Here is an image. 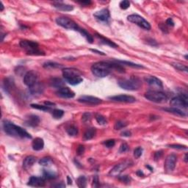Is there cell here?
<instances>
[{
    "mask_svg": "<svg viewBox=\"0 0 188 188\" xmlns=\"http://www.w3.org/2000/svg\"><path fill=\"white\" fill-rule=\"evenodd\" d=\"M162 155H163V152H162V151H159V152H156L154 154L155 160H157V159H160V157L162 156Z\"/></svg>",
    "mask_w": 188,
    "mask_h": 188,
    "instance_id": "obj_51",
    "label": "cell"
},
{
    "mask_svg": "<svg viewBox=\"0 0 188 188\" xmlns=\"http://www.w3.org/2000/svg\"><path fill=\"white\" fill-rule=\"evenodd\" d=\"M77 185L80 188H84L86 187L87 185V179L85 178V176H80L78 178H77Z\"/></svg>",
    "mask_w": 188,
    "mask_h": 188,
    "instance_id": "obj_33",
    "label": "cell"
},
{
    "mask_svg": "<svg viewBox=\"0 0 188 188\" xmlns=\"http://www.w3.org/2000/svg\"><path fill=\"white\" fill-rule=\"evenodd\" d=\"M38 73L34 71H30L24 75V82L27 86L30 88L38 82Z\"/></svg>",
    "mask_w": 188,
    "mask_h": 188,
    "instance_id": "obj_11",
    "label": "cell"
},
{
    "mask_svg": "<svg viewBox=\"0 0 188 188\" xmlns=\"http://www.w3.org/2000/svg\"><path fill=\"white\" fill-rule=\"evenodd\" d=\"M66 132L70 136H75L78 134V129L77 127L73 126H71L66 129Z\"/></svg>",
    "mask_w": 188,
    "mask_h": 188,
    "instance_id": "obj_38",
    "label": "cell"
},
{
    "mask_svg": "<svg viewBox=\"0 0 188 188\" xmlns=\"http://www.w3.org/2000/svg\"><path fill=\"white\" fill-rule=\"evenodd\" d=\"M172 66L175 68L176 70L180 71H185L186 73L188 71L187 66L182 63H179V62H174V63H172Z\"/></svg>",
    "mask_w": 188,
    "mask_h": 188,
    "instance_id": "obj_31",
    "label": "cell"
},
{
    "mask_svg": "<svg viewBox=\"0 0 188 188\" xmlns=\"http://www.w3.org/2000/svg\"><path fill=\"white\" fill-rule=\"evenodd\" d=\"M109 99L113 101L118 102H124V103H133L136 102V99L132 96L127 95H117V96H110Z\"/></svg>",
    "mask_w": 188,
    "mask_h": 188,
    "instance_id": "obj_17",
    "label": "cell"
},
{
    "mask_svg": "<svg viewBox=\"0 0 188 188\" xmlns=\"http://www.w3.org/2000/svg\"><path fill=\"white\" fill-rule=\"evenodd\" d=\"M128 150H129V146L126 143H123L122 145H121L119 149V152L120 153H124V152H127Z\"/></svg>",
    "mask_w": 188,
    "mask_h": 188,
    "instance_id": "obj_45",
    "label": "cell"
},
{
    "mask_svg": "<svg viewBox=\"0 0 188 188\" xmlns=\"http://www.w3.org/2000/svg\"><path fill=\"white\" fill-rule=\"evenodd\" d=\"M170 104L174 107H182L187 109L188 107V98L186 93H182L175 96L171 100Z\"/></svg>",
    "mask_w": 188,
    "mask_h": 188,
    "instance_id": "obj_9",
    "label": "cell"
},
{
    "mask_svg": "<svg viewBox=\"0 0 188 188\" xmlns=\"http://www.w3.org/2000/svg\"><path fill=\"white\" fill-rule=\"evenodd\" d=\"M165 24L167 26H168V27H174V21H173V19H171V18H169V19H167V21H166Z\"/></svg>",
    "mask_w": 188,
    "mask_h": 188,
    "instance_id": "obj_50",
    "label": "cell"
},
{
    "mask_svg": "<svg viewBox=\"0 0 188 188\" xmlns=\"http://www.w3.org/2000/svg\"><path fill=\"white\" fill-rule=\"evenodd\" d=\"M185 163H187V154L185 155Z\"/></svg>",
    "mask_w": 188,
    "mask_h": 188,
    "instance_id": "obj_60",
    "label": "cell"
},
{
    "mask_svg": "<svg viewBox=\"0 0 188 188\" xmlns=\"http://www.w3.org/2000/svg\"><path fill=\"white\" fill-rule=\"evenodd\" d=\"M100 186L99 185V177L97 176H95L93 178V187H99Z\"/></svg>",
    "mask_w": 188,
    "mask_h": 188,
    "instance_id": "obj_46",
    "label": "cell"
},
{
    "mask_svg": "<svg viewBox=\"0 0 188 188\" xmlns=\"http://www.w3.org/2000/svg\"><path fill=\"white\" fill-rule=\"evenodd\" d=\"M169 147L172 148H176V149H187V147L185 145H178V144H172V145H169Z\"/></svg>",
    "mask_w": 188,
    "mask_h": 188,
    "instance_id": "obj_47",
    "label": "cell"
},
{
    "mask_svg": "<svg viewBox=\"0 0 188 188\" xmlns=\"http://www.w3.org/2000/svg\"><path fill=\"white\" fill-rule=\"evenodd\" d=\"M96 120L97 121V123L100 125H105L107 123L106 118L103 115H100V114H97L96 115Z\"/></svg>",
    "mask_w": 188,
    "mask_h": 188,
    "instance_id": "obj_39",
    "label": "cell"
},
{
    "mask_svg": "<svg viewBox=\"0 0 188 188\" xmlns=\"http://www.w3.org/2000/svg\"><path fill=\"white\" fill-rule=\"evenodd\" d=\"M64 115V111L59 109H55L52 111V116L56 119H60L62 118Z\"/></svg>",
    "mask_w": 188,
    "mask_h": 188,
    "instance_id": "obj_36",
    "label": "cell"
},
{
    "mask_svg": "<svg viewBox=\"0 0 188 188\" xmlns=\"http://www.w3.org/2000/svg\"><path fill=\"white\" fill-rule=\"evenodd\" d=\"M127 19L129 21L137 24V26H139V27L143 28V29L146 30H149L151 29V25H150L149 23H148L144 18H143L142 16H139V15H129L127 17Z\"/></svg>",
    "mask_w": 188,
    "mask_h": 188,
    "instance_id": "obj_8",
    "label": "cell"
},
{
    "mask_svg": "<svg viewBox=\"0 0 188 188\" xmlns=\"http://www.w3.org/2000/svg\"><path fill=\"white\" fill-rule=\"evenodd\" d=\"M20 46L27 51V54L30 55L40 56L44 55V52L39 49L38 43L31 40H22L20 41Z\"/></svg>",
    "mask_w": 188,
    "mask_h": 188,
    "instance_id": "obj_4",
    "label": "cell"
},
{
    "mask_svg": "<svg viewBox=\"0 0 188 188\" xmlns=\"http://www.w3.org/2000/svg\"><path fill=\"white\" fill-rule=\"evenodd\" d=\"M120 8L122 9V10H126L130 6V2L128 0H124L122 2H120Z\"/></svg>",
    "mask_w": 188,
    "mask_h": 188,
    "instance_id": "obj_41",
    "label": "cell"
},
{
    "mask_svg": "<svg viewBox=\"0 0 188 188\" xmlns=\"http://www.w3.org/2000/svg\"><path fill=\"white\" fill-rule=\"evenodd\" d=\"M44 104L45 105L48 106V107H50L55 106V104H54V103H52V102H45Z\"/></svg>",
    "mask_w": 188,
    "mask_h": 188,
    "instance_id": "obj_53",
    "label": "cell"
},
{
    "mask_svg": "<svg viewBox=\"0 0 188 188\" xmlns=\"http://www.w3.org/2000/svg\"><path fill=\"white\" fill-rule=\"evenodd\" d=\"M163 110L168 112V113L174 114V115H178V116H186V113H185V112L182 111V110H180L179 108H177V107H167V108H163Z\"/></svg>",
    "mask_w": 188,
    "mask_h": 188,
    "instance_id": "obj_25",
    "label": "cell"
},
{
    "mask_svg": "<svg viewBox=\"0 0 188 188\" xmlns=\"http://www.w3.org/2000/svg\"><path fill=\"white\" fill-rule=\"evenodd\" d=\"M53 187H65V185H64V184H57V185H52Z\"/></svg>",
    "mask_w": 188,
    "mask_h": 188,
    "instance_id": "obj_55",
    "label": "cell"
},
{
    "mask_svg": "<svg viewBox=\"0 0 188 188\" xmlns=\"http://www.w3.org/2000/svg\"><path fill=\"white\" fill-rule=\"evenodd\" d=\"M143 154V148L141 147H137L134 151V156L136 159H138L139 157L141 156Z\"/></svg>",
    "mask_w": 188,
    "mask_h": 188,
    "instance_id": "obj_43",
    "label": "cell"
},
{
    "mask_svg": "<svg viewBox=\"0 0 188 188\" xmlns=\"http://www.w3.org/2000/svg\"><path fill=\"white\" fill-rule=\"evenodd\" d=\"M130 162L129 161H124L123 163H121L119 164L116 165L113 168H112L111 171L109 173V175L110 176H119L120 174L123 172L124 170H126L128 167L130 165Z\"/></svg>",
    "mask_w": 188,
    "mask_h": 188,
    "instance_id": "obj_10",
    "label": "cell"
},
{
    "mask_svg": "<svg viewBox=\"0 0 188 188\" xmlns=\"http://www.w3.org/2000/svg\"><path fill=\"white\" fill-rule=\"evenodd\" d=\"M94 17L96 18V19H98L99 21H102V22H109L110 19V11L108 10V9L104 8L102 10H99V11L96 12L93 14Z\"/></svg>",
    "mask_w": 188,
    "mask_h": 188,
    "instance_id": "obj_13",
    "label": "cell"
},
{
    "mask_svg": "<svg viewBox=\"0 0 188 188\" xmlns=\"http://www.w3.org/2000/svg\"><path fill=\"white\" fill-rule=\"evenodd\" d=\"M91 51H93V52H96L97 54H102V55H105V54H104V53L102 52V51H98V50H96V49H91Z\"/></svg>",
    "mask_w": 188,
    "mask_h": 188,
    "instance_id": "obj_56",
    "label": "cell"
},
{
    "mask_svg": "<svg viewBox=\"0 0 188 188\" xmlns=\"http://www.w3.org/2000/svg\"><path fill=\"white\" fill-rule=\"evenodd\" d=\"M115 142L114 140H108L104 142V145L107 148H113L115 145Z\"/></svg>",
    "mask_w": 188,
    "mask_h": 188,
    "instance_id": "obj_44",
    "label": "cell"
},
{
    "mask_svg": "<svg viewBox=\"0 0 188 188\" xmlns=\"http://www.w3.org/2000/svg\"><path fill=\"white\" fill-rule=\"evenodd\" d=\"M112 70V63L108 62H98L91 66V71L93 74L99 78L107 77Z\"/></svg>",
    "mask_w": 188,
    "mask_h": 188,
    "instance_id": "obj_3",
    "label": "cell"
},
{
    "mask_svg": "<svg viewBox=\"0 0 188 188\" xmlns=\"http://www.w3.org/2000/svg\"><path fill=\"white\" fill-rule=\"evenodd\" d=\"M119 179L121 181H122L123 182H126V183H128V182H130V178H129L128 176H123L119 177Z\"/></svg>",
    "mask_w": 188,
    "mask_h": 188,
    "instance_id": "obj_49",
    "label": "cell"
},
{
    "mask_svg": "<svg viewBox=\"0 0 188 188\" xmlns=\"http://www.w3.org/2000/svg\"><path fill=\"white\" fill-rule=\"evenodd\" d=\"M96 134V129L95 128H90L87 129V131L84 134V139L86 140H91L95 137Z\"/></svg>",
    "mask_w": 188,
    "mask_h": 188,
    "instance_id": "obj_27",
    "label": "cell"
},
{
    "mask_svg": "<svg viewBox=\"0 0 188 188\" xmlns=\"http://www.w3.org/2000/svg\"><path fill=\"white\" fill-rule=\"evenodd\" d=\"M43 67L46 69H57V68H61L62 65L54 62H47L43 64Z\"/></svg>",
    "mask_w": 188,
    "mask_h": 188,
    "instance_id": "obj_35",
    "label": "cell"
},
{
    "mask_svg": "<svg viewBox=\"0 0 188 188\" xmlns=\"http://www.w3.org/2000/svg\"><path fill=\"white\" fill-rule=\"evenodd\" d=\"M40 118L35 115H30L24 121V125L30 127H36L40 124Z\"/></svg>",
    "mask_w": 188,
    "mask_h": 188,
    "instance_id": "obj_19",
    "label": "cell"
},
{
    "mask_svg": "<svg viewBox=\"0 0 188 188\" xmlns=\"http://www.w3.org/2000/svg\"><path fill=\"white\" fill-rule=\"evenodd\" d=\"M77 154H78V155L83 154H84V147L83 146V145H79V147L77 148Z\"/></svg>",
    "mask_w": 188,
    "mask_h": 188,
    "instance_id": "obj_48",
    "label": "cell"
},
{
    "mask_svg": "<svg viewBox=\"0 0 188 188\" xmlns=\"http://www.w3.org/2000/svg\"><path fill=\"white\" fill-rule=\"evenodd\" d=\"M3 128L6 134H9L10 136L27 139H30L32 137L30 134L26 132L24 129L19 126H16V124L9 121H4Z\"/></svg>",
    "mask_w": 188,
    "mask_h": 188,
    "instance_id": "obj_1",
    "label": "cell"
},
{
    "mask_svg": "<svg viewBox=\"0 0 188 188\" xmlns=\"http://www.w3.org/2000/svg\"><path fill=\"white\" fill-rule=\"evenodd\" d=\"M145 98L151 102L163 103L167 100V96L165 93L159 91H148L145 93Z\"/></svg>",
    "mask_w": 188,
    "mask_h": 188,
    "instance_id": "obj_6",
    "label": "cell"
},
{
    "mask_svg": "<svg viewBox=\"0 0 188 188\" xmlns=\"http://www.w3.org/2000/svg\"><path fill=\"white\" fill-rule=\"evenodd\" d=\"M115 62H117V63H120L121 65V64H124V65H129V66H131V67L132 68H136V69H143V68H144L143 65H139V64H136V63H134V62H129V61H125V60H115Z\"/></svg>",
    "mask_w": 188,
    "mask_h": 188,
    "instance_id": "obj_28",
    "label": "cell"
},
{
    "mask_svg": "<svg viewBox=\"0 0 188 188\" xmlns=\"http://www.w3.org/2000/svg\"><path fill=\"white\" fill-rule=\"evenodd\" d=\"M96 37H97L100 40L101 43H103V44H105L109 46H111V47H113V48H116V47H118V45H117L116 43H115L114 42L112 41V40H109V39L107 38H104V37L102 36V35L96 34Z\"/></svg>",
    "mask_w": 188,
    "mask_h": 188,
    "instance_id": "obj_24",
    "label": "cell"
},
{
    "mask_svg": "<svg viewBox=\"0 0 188 188\" xmlns=\"http://www.w3.org/2000/svg\"><path fill=\"white\" fill-rule=\"evenodd\" d=\"M52 163V159L50 157L42 158L39 160V164L41 166H49Z\"/></svg>",
    "mask_w": 188,
    "mask_h": 188,
    "instance_id": "obj_37",
    "label": "cell"
},
{
    "mask_svg": "<svg viewBox=\"0 0 188 188\" xmlns=\"http://www.w3.org/2000/svg\"><path fill=\"white\" fill-rule=\"evenodd\" d=\"M53 5L58 10H62V11H71L73 10V8L72 5H67L62 2H53Z\"/></svg>",
    "mask_w": 188,
    "mask_h": 188,
    "instance_id": "obj_21",
    "label": "cell"
},
{
    "mask_svg": "<svg viewBox=\"0 0 188 188\" xmlns=\"http://www.w3.org/2000/svg\"><path fill=\"white\" fill-rule=\"evenodd\" d=\"M32 146L33 150H35V151H40L44 147V141L42 138L37 137L32 141Z\"/></svg>",
    "mask_w": 188,
    "mask_h": 188,
    "instance_id": "obj_22",
    "label": "cell"
},
{
    "mask_svg": "<svg viewBox=\"0 0 188 188\" xmlns=\"http://www.w3.org/2000/svg\"><path fill=\"white\" fill-rule=\"evenodd\" d=\"M177 161V157L175 154H170L167 156L165 163V168L167 171H173L176 167V163Z\"/></svg>",
    "mask_w": 188,
    "mask_h": 188,
    "instance_id": "obj_14",
    "label": "cell"
},
{
    "mask_svg": "<svg viewBox=\"0 0 188 188\" xmlns=\"http://www.w3.org/2000/svg\"><path fill=\"white\" fill-rule=\"evenodd\" d=\"M119 87L126 91H137L142 86V82L137 77H131L126 80H121L118 82Z\"/></svg>",
    "mask_w": 188,
    "mask_h": 188,
    "instance_id": "obj_5",
    "label": "cell"
},
{
    "mask_svg": "<svg viewBox=\"0 0 188 188\" xmlns=\"http://www.w3.org/2000/svg\"><path fill=\"white\" fill-rule=\"evenodd\" d=\"M82 121L84 123H89L91 120V114L89 113H84L82 115Z\"/></svg>",
    "mask_w": 188,
    "mask_h": 188,
    "instance_id": "obj_42",
    "label": "cell"
},
{
    "mask_svg": "<svg viewBox=\"0 0 188 188\" xmlns=\"http://www.w3.org/2000/svg\"><path fill=\"white\" fill-rule=\"evenodd\" d=\"M13 84V81L10 78H7L5 79V81H4V88H5V91L7 92H9L10 89H11L12 86Z\"/></svg>",
    "mask_w": 188,
    "mask_h": 188,
    "instance_id": "obj_32",
    "label": "cell"
},
{
    "mask_svg": "<svg viewBox=\"0 0 188 188\" xmlns=\"http://www.w3.org/2000/svg\"><path fill=\"white\" fill-rule=\"evenodd\" d=\"M56 22L60 27L65 29L71 30L78 31L80 27L73 20L67 17H58L56 19Z\"/></svg>",
    "mask_w": 188,
    "mask_h": 188,
    "instance_id": "obj_7",
    "label": "cell"
},
{
    "mask_svg": "<svg viewBox=\"0 0 188 188\" xmlns=\"http://www.w3.org/2000/svg\"><path fill=\"white\" fill-rule=\"evenodd\" d=\"M78 32H80V33H81V35H82L83 37H84L85 38H86V40H88V42H89L90 43H92L93 41V38L92 35H91V34L88 33V32H87L84 29H82V28H80L78 30Z\"/></svg>",
    "mask_w": 188,
    "mask_h": 188,
    "instance_id": "obj_30",
    "label": "cell"
},
{
    "mask_svg": "<svg viewBox=\"0 0 188 188\" xmlns=\"http://www.w3.org/2000/svg\"><path fill=\"white\" fill-rule=\"evenodd\" d=\"M67 181H68V184H69V185H71L72 180H71V178L69 176H67Z\"/></svg>",
    "mask_w": 188,
    "mask_h": 188,
    "instance_id": "obj_57",
    "label": "cell"
},
{
    "mask_svg": "<svg viewBox=\"0 0 188 188\" xmlns=\"http://www.w3.org/2000/svg\"><path fill=\"white\" fill-rule=\"evenodd\" d=\"M145 80L151 88L155 89L154 91H158L163 88V82L157 77H154V76H148L145 77Z\"/></svg>",
    "mask_w": 188,
    "mask_h": 188,
    "instance_id": "obj_12",
    "label": "cell"
},
{
    "mask_svg": "<svg viewBox=\"0 0 188 188\" xmlns=\"http://www.w3.org/2000/svg\"><path fill=\"white\" fill-rule=\"evenodd\" d=\"M44 91V86L42 83L37 82L35 84H34L32 86L30 87V92L32 95H40L43 93Z\"/></svg>",
    "mask_w": 188,
    "mask_h": 188,
    "instance_id": "obj_20",
    "label": "cell"
},
{
    "mask_svg": "<svg viewBox=\"0 0 188 188\" xmlns=\"http://www.w3.org/2000/svg\"><path fill=\"white\" fill-rule=\"evenodd\" d=\"M28 185L35 187H41L45 185V178L43 177L31 176L28 182Z\"/></svg>",
    "mask_w": 188,
    "mask_h": 188,
    "instance_id": "obj_18",
    "label": "cell"
},
{
    "mask_svg": "<svg viewBox=\"0 0 188 188\" xmlns=\"http://www.w3.org/2000/svg\"><path fill=\"white\" fill-rule=\"evenodd\" d=\"M56 94L58 96L63 99H72L75 96L74 92L67 87H62L58 89L56 92Z\"/></svg>",
    "mask_w": 188,
    "mask_h": 188,
    "instance_id": "obj_15",
    "label": "cell"
},
{
    "mask_svg": "<svg viewBox=\"0 0 188 188\" xmlns=\"http://www.w3.org/2000/svg\"><path fill=\"white\" fill-rule=\"evenodd\" d=\"M126 124L125 123V122L121 121H118L115 124V126H114V128H115V130H119V129H123V128L126 127Z\"/></svg>",
    "mask_w": 188,
    "mask_h": 188,
    "instance_id": "obj_40",
    "label": "cell"
},
{
    "mask_svg": "<svg viewBox=\"0 0 188 188\" xmlns=\"http://www.w3.org/2000/svg\"><path fill=\"white\" fill-rule=\"evenodd\" d=\"M62 76L64 79L71 85H77L82 82L83 78L82 73L74 68H65L62 70Z\"/></svg>",
    "mask_w": 188,
    "mask_h": 188,
    "instance_id": "obj_2",
    "label": "cell"
},
{
    "mask_svg": "<svg viewBox=\"0 0 188 188\" xmlns=\"http://www.w3.org/2000/svg\"><path fill=\"white\" fill-rule=\"evenodd\" d=\"M0 4H1V11H2V10H4V5H3V3H2V2H0Z\"/></svg>",
    "mask_w": 188,
    "mask_h": 188,
    "instance_id": "obj_59",
    "label": "cell"
},
{
    "mask_svg": "<svg viewBox=\"0 0 188 188\" xmlns=\"http://www.w3.org/2000/svg\"><path fill=\"white\" fill-rule=\"evenodd\" d=\"M50 84L51 87L58 88V89L65 87V82L60 78H52L50 81Z\"/></svg>",
    "mask_w": 188,
    "mask_h": 188,
    "instance_id": "obj_26",
    "label": "cell"
},
{
    "mask_svg": "<svg viewBox=\"0 0 188 188\" xmlns=\"http://www.w3.org/2000/svg\"><path fill=\"white\" fill-rule=\"evenodd\" d=\"M137 175H138V176H143V175H144L142 171H137Z\"/></svg>",
    "mask_w": 188,
    "mask_h": 188,
    "instance_id": "obj_58",
    "label": "cell"
},
{
    "mask_svg": "<svg viewBox=\"0 0 188 188\" xmlns=\"http://www.w3.org/2000/svg\"><path fill=\"white\" fill-rule=\"evenodd\" d=\"M43 178L45 179H54L57 176L56 173H54V171H49V170H43Z\"/></svg>",
    "mask_w": 188,
    "mask_h": 188,
    "instance_id": "obj_29",
    "label": "cell"
},
{
    "mask_svg": "<svg viewBox=\"0 0 188 188\" xmlns=\"http://www.w3.org/2000/svg\"><path fill=\"white\" fill-rule=\"evenodd\" d=\"M79 3L82 5H89L91 3V1H82V2H79Z\"/></svg>",
    "mask_w": 188,
    "mask_h": 188,
    "instance_id": "obj_54",
    "label": "cell"
},
{
    "mask_svg": "<svg viewBox=\"0 0 188 188\" xmlns=\"http://www.w3.org/2000/svg\"><path fill=\"white\" fill-rule=\"evenodd\" d=\"M31 107L34 109H36V110H42V111H50L51 110V107H48L46 105H40V104H31Z\"/></svg>",
    "mask_w": 188,
    "mask_h": 188,
    "instance_id": "obj_34",
    "label": "cell"
},
{
    "mask_svg": "<svg viewBox=\"0 0 188 188\" xmlns=\"http://www.w3.org/2000/svg\"><path fill=\"white\" fill-rule=\"evenodd\" d=\"M78 102L81 103L88 104H92V105H97L102 103V100L100 99L95 96H82L78 99Z\"/></svg>",
    "mask_w": 188,
    "mask_h": 188,
    "instance_id": "obj_16",
    "label": "cell"
},
{
    "mask_svg": "<svg viewBox=\"0 0 188 188\" xmlns=\"http://www.w3.org/2000/svg\"><path fill=\"white\" fill-rule=\"evenodd\" d=\"M36 162V158L33 156H28L24 159L23 162V167L24 169H29Z\"/></svg>",
    "mask_w": 188,
    "mask_h": 188,
    "instance_id": "obj_23",
    "label": "cell"
},
{
    "mask_svg": "<svg viewBox=\"0 0 188 188\" xmlns=\"http://www.w3.org/2000/svg\"><path fill=\"white\" fill-rule=\"evenodd\" d=\"M121 136H123V137H129V136H131V132L129 131H124V132L121 133Z\"/></svg>",
    "mask_w": 188,
    "mask_h": 188,
    "instance_id": "obj_52",
    "label": "cell"
}]
</instances>
